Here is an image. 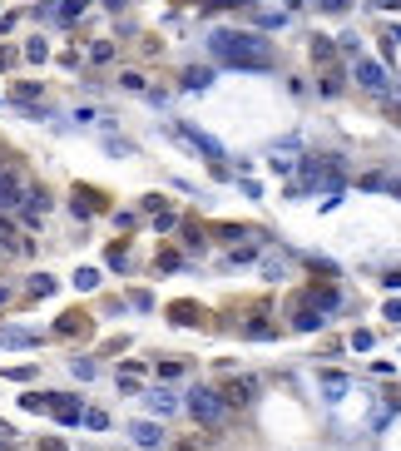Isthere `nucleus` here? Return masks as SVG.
Here are the masks:
<instances>
[{
	"label": "nucleus",
	"mask_w": 401,
	"mask_h": 451,
	"mask_svg": "<svg viewBox=\"0 0 401 451\" xmlns=\"http://www.w3.org/2000/svg\"><path fill=\"white\" fill-rule=\"evenodd\" d=\"M208 50H214L218 64H233V70H268L272 64V50L263 45V40L233 35V30H218L214 40H208Z\"/></svg>",
	"instance_id": "obj_1"
},
{
	"label": "nucleus",
	"mask_w": 401,
	"mask_h": 451,
	"mask_svg": "<svg viewBox=\"0 0 401 451\" xmlns=\"http://www.w3.org/2000/svg\"><path fill=\"white\" fill-rule=\"evenodd\" d=\"M188 412H194L203 426H223V417H228V402H223L218 392H208V387H194V392H188Z\"/></svg>",
	"instance_id": "obj_2"
},
{
	"label": "nucleus",
	"mask_w": 401,
	"mask_h": 451,
	"mask_svg": "<svg viewBox=\"0 0 401 451\" xmlns=\"http://www.w3.org/2000/svg\"><path fill=\"white\" fill-rule=\"evenodd\" d=\"M357 80H362L367 90H376V95L391 90V70H387V64H376V60H362V55H357Z\"/></svg>",
	"instance_id": "obj_3"
},
{
	"label": "nucleus",
	"mask_w": 401,
	"mask_h": 451,
	"mask_svg": "<svg viewBox=\"0 0 401 451\" xmlns=\"http://www.w3.org/2000/svg\"><path fill=\"white\" fill-rule=\"evenodd\" d=\"M228 406H248L253 397H258V382L253 377H233V382H223V392H218Z\"/></svg>",
	"instance_id": "obj_4"
},
{
	"label": "nucleus",
	"mask_w": 401,
	"mask_h": 451,
	"mask_svg": "<svg viewBox=\"0 0 401 451\" xmlns=\"http://www.w3.org/2000/svg\"><path fill=\"white\" fill-rule=\"evenodd\" d=\"M179 134H183L188 144H194V149H198V154H208V159H214V164H223V144H218V139H208V134H203V129H194V124H179Z\"/></svg>",
	"instance_id": "obj_5"
},
{
	"label": "nucleus",
	"mask_w": 401,
	"mask_h": 451,
	"mask_svg": "<svg viewBox=\"0 0 401 451\" xmlns=\"http://www.w3.org/2000/svg\"><path fill=\"white\" fill-rule=\"evenodd\" d=\"M20 204V179L10 169H0V208H15Z\"/></svg>",
	"instance_id": "obj_6"
},
{
	"label": "nucleus",
	"mask_w": 401,
	"mask_h": 451,
	"mask_svg": "<svg viewBox=\"0 0 401 451\" xmlns=\"http://www.w3.org/2000/svg\"><path fill=\"white\" fill-rule=\"evenodd\" d=\"M129 437H134L139 446H149V451H154V446L164 441V432H159V426H154V422H134V426H129Z\"/></svg>",
	"instance_id": "obj_7"
},
{
	"label": "nucleus",
	"mask_w": 401,
	"mask_h": 451,
	"mask_svg": "<svg viewBox=\"0 0 401 451\" xmlns=\"http://www.w3.org/2000/svg\"><path fill=\"white\" fill-rule=\"evenodd\" d=\"M50 412L60 417V422H79L84 412H79V402L75 397H50Z\"/></svg>",
	"instance_id": "obj_8"
},
{
	"label": "nucleus",
	"mask_w": 401,
	"mask_h": 451,
	"mask_svg": "<svg viewBox=\"0 0 401 451\" xmlns=\"http://www.w3.org/2000/svg\"><path fill=\"white\" fill-rule=\"evenodd\" d=\"M0 342H5V348H35V332H20V328H0Z\"/></svg>",
	"instance_id": "obj_9"
},
{
	"label": "nucleus",
	"mask_w": 401,
	"mask_h": 451,
	"mask_svg": "<svg viewBox=\"0 0 401 451\" xmlns=\"http://www.w3.org/2000/svg\"><path fill=\"white\" fill-rule=\"evenodd\" d=\"M55 332H60V337H65V332H70V337H75V332H84V313H65V317L55 322Z\"/></svg>",
	"instance_id": "obj_10"
},
{
	"label": "nucleus",
	"mask_w": 401,
	"mask_h": 451,
	"mask_svg": "<svg viewBox=\"0 0 401 451\" xmlns=\"http://www.w3.org/2000/svg\"><path fill=\"white\" fill-rule=\"evenodd\" d=\"M322 387H327V397H332V402H342V397H347V377H337V372H322Z\"/></svg>",
	"instance_id": "obj_11"
},
{
	"label": "nucleus",
	"mask_w": 401,
	"mask_h": 451,
	"mask_svg": "<svg viewBox=\"0 0 401 451\" xmlns=\"http://www.w3.org/2000/svg\"><path fill=\"white\" fill-rule=\"evenodd\" d=\"M149 406H154L159 417H168V412L179 406V397H174V392H149Z\"/></svg>",
	"instance_id": "obj_12"
},
{
	"label": "nucleus",
	"mask_w": 401,
	"mask_h": 451,
	"mask_svg": "<svg viewBox=\"0 0 401 451\" xmlns=\"http://www.w3.org/2000/svg\"><path fill=\"white\" fill-rule=\"evenodd\" d=\"M298 328H302V332H318V328H322V317L312 313V308H302V303H298Z\"/></svg>",
	"instance_id": "obj_13"
},
{
	"label": "nucleus",
	"mask_w": 401,
	"mask_h": 451,
	"mask_svg": "<svg viewBox=\"0 0 401 451\" xmlns=\"http://www.w3.org/2000/svg\"><path fill=\"white\" fill-rule=\"evenodd\" d=\"M312 55H318L322 64H332V55H337V45H332V40H322V35H318V40H312Z\"/></svg>",
	"instance_id": "obj_14"
},
{
	"label": "nucleus",
	"mask_w": 401,
	"mask_h": 451,
	"mask_svg": "<svg viewBox=\"0 0 401 451\" xmlns=\"http://www.w3.org/2000/svg\"><path fill=\"white\" fill-rule=\"evenodd\" d=\"M10 95H15L20 104H35V99H40V84H15V90H10Z\"/></svg>",
	"instance_id": "obj_15"
},
{
	"label": "nucleus",
	"mask_w": 401,
	"mask_h": 451,
	"mask_svg": "<svg viewBox=\"0 0 401 451\" xmlns=\"http://www.w3.org/2000/svg\"><path fill=\"white\" fill-rule=\"evenodd\" d=\"M208 80H214V75H208V70H183V84H188V90H203V84Z\"/></svg>",
	"instance_id": "obj_16"
},
{
	"label": "nucleus",
	"mask_w": 401,
	"mask_h": 451,
	"mask_svg": "<svg viewBox=\"0 0 401 451\" xmlns=\"http://www.w3.org/2000/svg\"><path fill=\"white\" fill-rule=\"evenodd\" d=\"M94 283H99L94 268H79V273H75V288H94Z\"/></svg>",
	"instance_id": "obj_17"
},
{
	"label": "nucleus",
	"mask_w": 401,
	"mask_h": 451,
	"mask_svg": "<svg viewBox=\"0 0 401 451\" xmlns=\"http://www.w3.org/2000/svg\"><path fill=\"white\" fill-rule=\"evenodd\" d=\"M84 5H90V0H70V5H65V20H75V15H79Z\"/></svg>",
	"instance_id": "obj_18"
},
{
	"label": "nucleus",
	"mask_w": 401,
	"mask_h": 451,
	"mask_svg": "<svg viewBox=\"0 0 401 451\" xmlns=\"http://www.w3.org/2000/svg\"><path fill=\"white\" fill-rule=\"evenodd\" d=\"M208 5H223V10H243L248 0H208Z\"/></svg>",
	"instance_id": "obj_19"
},
{
	"label": "nucleus",
	"mask_w": 401,
	"mask_h": 451,
	"mask_svg": "<svg viewBox=\"0 0 401 451\" xmlns=\"http://www.w3.org/2000/svg\"><path fill=\"white\" fill-rule=\"evenodd\" d=\"M347 5H352V0H322V10H332V15H337V10H347Z\"/></svg>",
	"instance_id": "obj_20"
},
{
	"label": "nucleus",
	"mask_w": 401,
	"mask_h": 451,
	"mask_svg": "<svg viewBox=\"0 0 401 451\" xmlns=\"http://www.w3.org/2000/svg\"><path fill=\"white\" fill-rule=\"evenodd\" d=\"M387 322H401V303H387V313H382Z\"/></svg>",
	"instance_id": "obj_21"
},
{
	"label": "nucleus",
	"mask_w": 401,
	"mask_h": 451,
	"mask_svg": "<svg viewBox=\"0 0 401 451\" xmlns=\"http://www.w3.org/2000/svg\"><path fill=\"white\" fill-rule=\"evenodd\" d=\"M40 451H65V446H60V441H45V446H40Z\"/></svg>",
	"instance_id": "obj_22"
},
{
	"label": "nucleus",
	"mask_w": 401,
	"mask_h": 451,
	"mask_svg": "<svg viewBox=\"0 0 401 451\" xmlns=\"http://www.w3.org/2000/svg\"><path fill=\"white\" fill-rule=\"evenodd\" d=\"M0 451H15V446H0Z\"/></svg>",
	"instance_id": "obj_23"
}]
</instances>
